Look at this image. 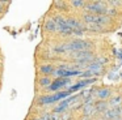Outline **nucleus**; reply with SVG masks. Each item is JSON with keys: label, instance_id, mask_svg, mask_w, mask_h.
Masks as SVG:
<instances>
[{"label": "nucleus", "instance_id": "obj_5", "mask_svg": "<svg viewBox=\"0 0 122 120\" xmlns=\"http://www.w3.org/2000/svg\"><path fill=\"white\" fill-rule=\"evenodd\" d=\"M84 8L89 13H92V14H105V13H108L106 7L104 5V3H101V1L88 3V4H85Z\"/></svg>", "mask_w": 122, "mask_h": 120}, {"label": "nucleus", "instance_id": "obj_12", "mask_svg": "<svg viewBox=\"0 0 122 120\" xmlns=\"http://www.w3.org/2000/svg\"><path fill=\"white\" fill-rule=\"evenodd\" d=\"M45 29L47 31H56L58 30V25H56V23L54 22V20L51 18V20H47L45 22Z\"/></svg>", "mask_w": 122, "mask_h": 120}, {"label": "nucleus", "instance_id": "obj_17", "mask_svg": "<svg viewBox=\"0 0 122 120\" xmlns=\"http://www.w3.org/2000/svg\"><path fill=\"white\" fill-rule=\"evenodd\" d=\"M54 51L58 52V54H63V52H67L68 51V48H67V44H63V46H58L54 48Z\"/></svg>", "mask_w": 122, "mask_h": 120}, {"label": "nucleus", "instance_id": "obj_20", "mask_svg": "<svg viewBox=\"0 0 122 120\" xmlns=\"http://www.w3.org/2000/svg\"><path fill=\"white\" fill-rule=\"evenodd\" d=\"M40 119L41 120H51V114H43Z\"/></svg>", "mask_w": 122, "mask_h": 120}, {"label": "nucleus", "instance_id": "obj_10", "mask_svg": "<svg viewBox=\"0 0 122 120\" xmlns=\"http://www.w3.org/2000/svg\"><path fill=\"white\" fill-rule=\"evenodd\" d=\"M110 94H112L110 89H106V88H104V89H98V90L96 91V95H97V98H98V99H101V101H104V99L109 98V97H110Z\"/></svg>", "mask_w": 122, "mask_h": 120}, {"label": "nucleus", "instance_id": "obj_7", "mask_svg": "<svg viewBox=\"0 0 122 120\" xmlns=\"http://www.w3.org/2000/svg\"><path fill=\"white\" fill-rule=\"evenodd\" d=\"M75 99H77V95H75V97H70V98L64 99L63 102H61V103H59L58 106L55 107V110H54V112H56V114H59V112H63L64 110L67 108V106H68V104L71 103L72 101H75Z\"/></svg>", "mask_w": 122, "mask_h": 120}, {"label": "nucleus", "instance_id": "obj_25", "mask_svg": "<svg viewBox=\"0 0 122 120\" xmlns=\"http://www.w3.org/2000/svg\"><path fill=\"white\" fill-rule=\"evenodd\" d=\"M119 77H122V73H121V74H119Z\"/></svg>", "mask_w": 122, "mask_h": 120}, {"label": "nucleus", "instance_id": "obj_4", "mask_svg": "<svg viewBox=\"0 0 122 120\" xmlns=\"http://www.w3.org/2000/svg\"><path fill=\"white\" fill-rule=\"evenodd\" d=\"M83 20L87 23H96V25H105L109 22V17L105 14H92V13H85L83 16Z\"/></svg>", "mask_w": 122, "mask_h": 120}, {"label": "nucleus", "instance_id": "obj_2", "mask_svg": "<svg viewBox=\"0 0 122 120\" xmlns=\"http://www.w3.org/2000/svg\"><path fill=\"white\" fill-rule=\"evenodd\" d=\"M71 56L75 61H77L79 65H84V64L88 65L93 60V52L92 51H77V52H72Z\"/></svg>", "mask_w": 122, "mask_h": 120}, {"label": "nucleus", "instance_id": "obj_15", "mask_svg": "<svg viewBox=\"0 0 122 120\" xmlns=\"http://www.w3.org/2000/svg\"><path fill=\"white\" fill-rule=\"evenodd\" d=\"M121 103H122V97L118 95V97H114V98L109 102V106H112L113 108H116V107H119Z\"/></svg>", "mask_w": 122, "mask_h": 120}, {"label": "nucleus", "instance_id": "obj_23", "mask_svg": "<svg viewBox=\"0 0 122 120\" xmlns=\"http://www.w3.org/2000/svg\"><path fill=\"white\" fill-rule=\"evenodd\" d=\"M0 12H3V3H0Z\"/></svg>", "mask_w": 122, "mask_h": 120}, {"label": "nucleus", "instance_id": "obj_27", "mask_svg": "<svg viewBox=\"0 0 122 120\" xmlns=\"http://www.w3.org/2000/svg\"><path fill=\"white\" fill-rule=\"evenodd\" d=\"M121 108H122V107H121Z\"/></svg>", "mask_w": 122, "mask_h": 120}, {"label": "nucleus", "instance_id": "obj_19", "mask_svg": "<svg viewBox=\"0 0 122 120\" xmlns=\"http://www.w3.org/2000/svg\"><path fill=\"white\" fill-rule=\"evenodd\" d=\"M71 5H74L76 8H80V7H85V3L80 1V0H74V1H71Z\"/></svg>", "mask_w": 122, "mask_h": 120}, {"label": "nucleus", "instance_id": "obj_3", "mask_svg": "<svg viewBox=\"0 0 122 120\" xmlns=\"http://www.w3.org/2000/svg\"><path fill=\"white\" fill-rule=\"evenodd\" d=\"M70 94H72L71 90H67V91H59V93L56 94H53V95H45V97H41L40 98V103L41 104H51L54 103V102H58L61 101V99L66 98L70 95Z\"/></svg>", "mask_w": 122, "mask_h": 120}, {"label": "nucleus", "instance_id": "obj_26", "mask_svg": "<svg viewBox=\"0 0 122 120\" xmlns=\"http://www.w3.org/2000/svg\"><path fill=\"white\" fill-rule=\"evenodd\" d=\"M101 120H105V119H101Z\"/></svg>", "mask_w": 122, "mask_h": 120}, {"label": "nucleus", "instance_id": "obj_8", "mask_svg": "<svg viewBox=\"0 0 122 120\" xmlns=\"http://www.w3.org/2000/svg\"><path fill=\"white\" fill-rule=\"evenodd\" d=\"M67 25H68L72 30H83V29H84V26L81 25V22H80L79 20H76V18H74V17L67 18Z\"/></svg>", "mask_w": 122, "mask_h": 120}, {"label": "nucleus", "instance_id": "obj_11", "mask_svg": "<svg viewBox=\"0 0 122 120\" xmlns=\"http://www.w3.org/2000/svg\"><path fill=\"white\" fill-rule=\"evenodd\" d=\"M95 107H96V111L97 112H104V114H105L109 110V103L105 101H98V102H96Z\"/></svg>", "mask_w": 122, "mask_h": 120}, {"label": "nucleus", "instance_id": "obj_22", "mask_svg": "<svg viewBox=\"0 0 122 120\" xmlns=\"http://www.w3.org/2000/svg\"><path fill=\"white\" fill-rule=\"evenodd\" d=\"M122 1H110V5H121Z\"/></svg>", "mask_w": 122, "mask_h": 120}, {"label": "nucleus", "instance_id": "obj_18", "mask_svg": "<svg viewBox=\"0 0 122 120\" xmlns=\"http://www.w3.org/2000/svg\"><path fill=\"white\" fill-rule=\"evenodd\" d=\"M87 29H88V30H92V31H98V30L102 29V26H101V25H96V23H91V25L87 26Z\"/></svg>", "mask_w": 122, "mask_h": 120}, {"label": "nucleus", "instance_id": "obj_1", "mask_svg": "<svg viewBox=\"0 0 122 120\" xmlns=\"http://www.w3.org/2000/svg\"><path fill=\"white\" fill-rule=\"evenodd\" d=\"M67 48H68V51H72V52L89 51L92 48V43L88 41H83V39H74L70 43H67Z\"/></svg>", "mask_w": 122, "mask_h": 120}, {"label": "nucleus", "instance_id": "obj_13", "mask_svg": "<svg viewBox=\"0 0 122 120\" xmlns=\"http://www.w3.org/2000/svg\"><path fill=\"white\" fill-rule=\"evenodd\" d=\"M41 73H42V74H45V76H49V74H53L54 73V67L53 65H50V64H46V65H42V67H41Z\"/></svg>", "mask_w": 122, "mask_h": 120}, {"label": "nucleus", "instance_id": "obj_21", "mask_svg": "<svg viewBox=\"0 0 122 120\" xmlns=\"http://www.w3.org/2000/svg\"><path fill=\"white\" fill-rule=\"evenodd\" d=\"M51 120H61V117L58 116L56 112H53V114H51Z\"/></svg>", "mask_w": 122, "mask_h": 120}, {"label": "nucleus", "instance_id": "obj_14", "mask_svg": "<svg viewBox=\"0 0 122 120\" xmlns=\"http://www.w3.org/2000/svg\"><path fill=\"white\" fill-rule=\"evenodd\" d=\"M51 83H53V81H51V78L47 77V76H45V77L40 78V85L43 86V88H50Z\"/></svg>", "mask_w": 122, "mask_h": 120}, {"label": "nucleus", "instance_id": "obj_6", "mask_svg": "<svg viewBox=\"0 0 122 120\" xmlns=\"http://www.w3.org/2000/svg\"><path fill=\"white\" fill-rule=\"evenodd\" d=\"M70 78H58V80H55L53 83L50 85V88H49V90H53V91H58L61 90L62 88H64V86H68L70 85Z\"/></svg>", "mask_w": 122, "mask_h": 120}, {"label": "nucleus", "instance_id": "obj_16", "mask_svg": "<svg viewBox=\"0 0 122 120\" xmlns=\"http://www.w3.org/2000/svg\"><path fill=\"white\" fill-rule=\"evenodd\" d=\"M58 31H61V33H63V34H72V33H74V30H72V29L70 28L68 25L59 26V28H58Z\"/></svg>", "mask_w": 122, "mask_h": 120}, {"label": "nucleus", "instance_id": "obj_9", "mask_svg": "<svg viewBox=\"0 0 122 120\" xmlns=\"http://www.w3.org/2000/svg\"><path fill=\"white\" fill-rule=\"evenodd\" d=\"M87 70L92 72L93 74H100V73L102 72V65L97 61H92L91 64L87 65Z\"/></svg>", "mask_w": 122, "mask_h": 120}, {"label": "nucleus", "instance_id": "obj_24", "mask_svg": "<svg viewBox=\"0 0 122 120\" xmlns=\"http://www.w3.org/2000/svg\"><path fill=\"white\" fill-rule=\"evenodd\" d=\"M33 120H41V119H33Z\"/></svg>", "mask_w": 122, "mask_h": 120}]
</instances>
